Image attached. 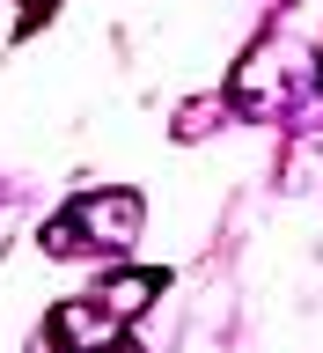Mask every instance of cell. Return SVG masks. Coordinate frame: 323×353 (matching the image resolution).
Wrapping results in <instances>:
<instances>
[{"instance_id":"obj_1","label":"cell","mask_w":323,"mask_h":353,"mask_svg":"<svg viewBox=\"0 0 323 353\" xmlns=\"http://www.w3.org/2000/svg\"><path fill=\"white\" fill-rule=\"evenodd\" d=\"M103 346H118V316L96 294L88 302H59L37 331V353H103Z\"/></svg>"},{"instance_id":"obj_2","label":"cell","mask_w":323,"mask_h":353,"mask_svg":"<svg viewBox=\"0 0 323 353\" xmlns=\"http://www.w3.org/2000/svg\"><path fill=\"white\" fill-rule=\"evenodd\" d=\"M162 287H169V272H118L110 287H96V302H103L118 324H125V316H140V309L162 294Z\"/></svg>"},{"instance_id":"obj_3","label":"cell","mask_w":323,"mask_h":353,"mask_svg":"<svg viewBox=\"0 0 323 353\" xmlns=\"http://www.w3.org/2000/svg\"><path fill=\"white\" fill-rule=\"evenodd\" d=\"M118 353H140V346H125V339H118Z\"/></svg>"}]
</instances>
